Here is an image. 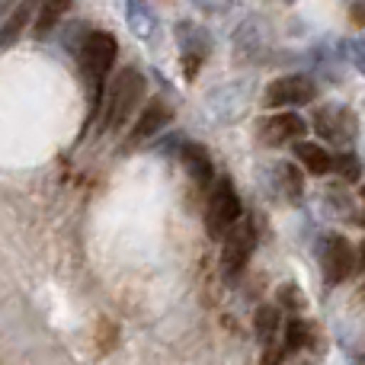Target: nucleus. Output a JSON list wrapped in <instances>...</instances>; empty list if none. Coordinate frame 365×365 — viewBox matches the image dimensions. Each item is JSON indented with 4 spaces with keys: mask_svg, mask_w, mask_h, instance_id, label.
I'll use <instances>...</instances> for the list:
<instances>
[{
    "mask_svg": "<svg viewBox=\"0 0 365 365\" xmlns=\"http://www.w3.org/2000/svg\"><path fill=\"white\" fill-rule=\"evenodd\" d=\"M145 74L138 68H122L115 74L113 87H106L103 96V132H119L135 115L138 103L145 100Z\"/></svg>",
    "mask_w": 365,
    "mask_h": 365,
    "instance_id": "obj_1",
    "label": "nucleus"
},
{
    "mask_svg": "<svg viewBox=\"0 0 365 365\" xmlns=\"http://www.w3.org/2000/svg\"><path fill=\"white\" fill-rule=\"evenodd\" d=\"M77 55H81L83 77L90 81V90H93V113H96L103 106V96H106V77L113 74V64L119 58V42L109 32H87Z\"/></svg>",
    "mask_w": 365,
    "mask_h": 365,
    "instance_id": "obj_2",
    "label": "nucleus"
},
{
    "mask_svg": "<svg viewBox=\"0 0 365 365\" xmlns=\"http://www.w3.org/2000/svg\"><path fill=\"white\" fill-rule=\"evenodd\" d=\"M240 221V195L234 189V182L227 177H221L208 192V205H205V231L212 237H225L234 225Z\"/></svg>",
    "mask_w": 365,
    "mask_h": 365,
    "instance_id": "obj_3",
    "label": "nucleus"
},
{
    "mask_svg": "<svg viewBox=\"0 0 365 365\" xmlns=\"http://www.w3.org/2000/svg\"><path fill=\"white\" fill-rule=\"evenodd\" d=\"M356 266H359L356 263V250L343 234H327V237L321 240V269L330 285L346 282L356 272Z\"/></svg>",
    "mask_w": 365,
    "mask_h": 365,
    "instance_id": "obj_4",
    "label": "nucleus"
},
{
    "mask_svg": "<svg viewBox=\"0 0 365 365\" xmlns=\"http://www.w3.org/2000/svg\"><path fill=\"white\" fill-rule=\"evenodd\" d=\"M314 128L324 141H334V145H349V141L359 135V119L349 106L340 103H327L314 113Z\"/></svg>",
    "mask_w": 365,
    "mask_h": 365,
    "instance_id": "obj_5",
    "label": "nucleus"
},
{
    "mask_svg": "<svg viewBox=\"0 0 365 365\" xmlns=\"http://www.w3.org/2000/svg\"><path fill=\"white\" fill-rule=\"evenodd\" d=\"M253 253V231L247 225H234L225 234V244H221V279L225 282H237L244 276L247 263H250Z\"/></svg>",
    "mask_w": 365,
    "mask_h": 365,
    "instance_id": "obj_6",
    "label": "nucleus"
},
{
    "mask_svg": "<svg viewBox=\"0 0 365 365\" xmlns=\"http://www.w3.org/2000/svg\"><path fill=\"white\" fill-rule=\"evenodd\" d=\"M317 96V87L311 77L304 74H289V77H279L266 87L263 93V103L269 109H279V106H304Z\"/></svg>",
    "mask_w": 365,
    "mask_h": 365,
    "instance_id": "obj_7",
    "label": "nucleus"
},
{
    "mask_svg": "<svg viewBox=\"0 0 365 365\" xmlns=\"http://www.w3.org/2000/svg\"><path fill=\"white\" fill-rule=\"evenodd\" d=\"M304 132H308V122H304L302 115L276 113V115H269V119L259 125V141H263V145H269V148H276V145H285V141L304 138Z\"/></svg>",
    "mask_w": 365,
    "mask_h": 365,
    "instance_id": "obj_8",
    "label": "nucleus"
},
{
    "mask_svg": "<svg viewBox=\"0 0 365 365\" xmlns=\"http://www.w3.org/2000/svg\"><path fill=\"white\" fill-rule=\"evenodd\" d=\"M177 36H180V48L182 58H186V77H195V68L202 64V58L208 55L212 42H208V32L195 23H180L177 26Z\"/></svg>",
    "mask_w": 365,
    "mask_h": 365,
    "instance_id": "obj_9",
    "label": "nucleus"
},
{
    "mask_svg": "<svg viewBox=\"0 0 365 365\" xmlns=\"http://www.w3.org/2000/svg\"><path fill=\"white\" fill-rule=\"evenodd\" d=\"M167 122H170V106H167L164 100H151L138 113V122H135L132 132H128V141H132V145H145V141L154 138Z\"/></svg>",
    "mask_w": 365,
    "mask_h": 365,
    "instance_id": "obj_10",
    "label": "nucleus"
},
{
    "mask_svg": "<svg viewBox=\"0 0 365 365\" xmlns=\"http://www.w3.org/2000/svg\"><path fill=\"white\" fill-rule=\"evenodd\" d=\"M180 158H182V167H186V173L192 177V182H199V189L212 186L215 164H212V158H208L205 148L195 145V141H186V145H180Z\"/></svg>",
    "mask_w": 365,
    "mask_h": 365,
    "instance_id": "obj_11",
    "label": "nucleus"
},
{
    "mask_svg": "<svg viewBox=\"0 0 365 365\" xmlns=\"http://www.w3.org/2000/svg\"><path fill=\"white\" fill-rule=\"evenodd\" d=\"M125 19H128V29L138 38H145V42H151L158 36V16H154L148 0H125Z\"/></svg>",
    "mask_w": 365,
    "mask_h": 365,
    "instance_id": "obj_12",
    "label": "nucleus"
},
{
    "mask_svg": "<svg viewBox=\"0 0 365 365\" xmlns=\"http://www.w3.org/2000/svg\"><path fill=\"white\" fill-rule=\"evenodd\" d=\"M36 10H38V0H19V6L10 13V19L0 26V48H10V45L19 42V36H23V29L32 23Z\"/></svg>",
    "mask_w": 365,
    "mask_h": 365,
    "instance_id": "obj_13",
    "label": "nucleus"
},
{
    "mask_svg": "<svg viewBox=\"0 0 365 365\" xmlns=\"http://www.w3.org/2000/svg\"><path fill=\"white\" fill-rule=\"evenodd\" d=\"M68 10H71V0H38V10H36V16H32V36L45 38L61 23Z\"/></svg>",
    "mask_w": 365,
    "mask_h": 365,
    "instance_id": "obj_14",
    "label": "nucleus"
},
{
    "mask_svg": "<svg viewBox=\"0 0 365 365\" xmlns=\"http://www.w3.org/2000/svg\"><path fill=\"white\" fill-rule=\"evenodd\" d=\"M266 48V32H263V23L257 19H247L237 32H234V51L240 58H257L259 51Z\"/></svg>",
    "mask_w": 365,
    "mask_h": 365,
    "instance_id": "obj_15",
    "label": "nucleus"
},
{
    "mask_svg": "<svg viewBox=\"0 0 365 365\" xmlns=\"http://www.w3.org/2000/svg\"><path fill=\"white\" fill-rule=\"evenodd\" d=\"M208 103H212V109L218 113L221 122H234V119H240V113H244V106H247V90H240V93L234 96V83L231 87H218Z\"/></svg>",
    "mask_w": 365,
    "mask_h": 365,
    "instance_id": "obj_16",
    "label": "nucleus"
},
{
    "mask_svg": "<svg viewBox=\"0 0 365 365\" xmlns=\"http://www.w3.org/2000/svg\"><path fill=\"white\" fill-rule=\"evenodd\" d=\"M272 173H276V186L285 192V199H289V202H302V195H304V177H302V170H298L295 164H289V160H279V164H272Z\"/></svg>",
    "mask_w": 365,
    "mask_h": 365,
    "instance_id": "obj_17",
    "label": "nucleus"
},
{
    "mask_svg": "<svg viewBox=\"0 0 365 365\" xmlns=\"http://www.w3.org/2000/svg\"><path fill=\"white\" fill-rule=\"evenodd\" d=\"M295 158L302 160V167H308V173H314V177H324L327 170H334V158H330L321 145H311V141H298Z\"/></svg>",
    "mask_w": 365,
    "mask_h": 365,
    "instance_id": "obj_18",
    "label": "nucleus"
},
{
    "mask_svg": "<svg viewBox=\"0 0 365 365\" xmlns=\"http://www.w3.org/2000/svg\"><path fill=\"white\" fill-rule=\"evenodd\" d=\"M279 324H282V314H279V304H259L257 314H253V330H257V340L263 346L276 343Z\"/></svg>",
    "mask_w": 365,
    "mask_h": 365,
    "instance_id": "obj_19",
    "label": "nucleus"
},
{
    "mask_svg": "<svg viewBox=\"0 0 365 365\" xmlns=\"http://www.w3.org/2000/svg\"><path fill=\"white\" fill-rule=\"evenodd\" d=\"M311 343V327L302 317H289L285 324V349H304Z\"/></svg>",
    "mask_w": 365,
    "mask_h": 365,
    "instance_id": "obj_20",
    "label": "nucleus"
},
{
    "mask_svg": "<svg viewBox=\"0 0 365 365\" xmlns=\"http://www.w3.org/2000/svg\"><path fill=\"white\" fill-rule=\"evenodd\" d=\"M334 170L340 173L346 182H356L362 177V164L356 154H340V158H334Z\"/></svg>",
    "mask_w": 365,
    "mask_h": 365,
    "instance_id": "obj_21",
    "label": "nucleus"
},
{
    "mask_svg": "<svg viewBox=\"0 0 365 365\" xmlns=\"http://www.w3.org/2000/svg\"><path fill=\"white\" fill-rule=\"evenodd\" d=\"M279 304H285V308H302L304 298H298L295 285H282V289H279Z\"/></svg>",
    "mask_w": 365,
    "mask_h": 365,
    "instance_id": "obj_22",
    "label": "nucleus"
},
{
    "mask_svg": "<svg viewBox=\"0 0 365 365\" xmlns=\"http://www.w3.org/2000/svg\"><path fill=\"white\" fill-rule=\"evenodd\" d=\"M346 51H349V58H353L356 68H359L362 74H365V36H362V38H353Z\"/></svg>",
    "mask_w": 365,
    "mask_h": 365,
    "instance_id": "obj_23",
    "label": "nucleus"
},
{
    "mask_svg": "<svg viewBox=\"0 0 365 365\" xmlns=\"http://www.w3.org/2000/svg\"><path fill=\"white\" fill-rule=\"evenodd\" d=\"M195 6H199L202 13H225L227 6L234 4V0H192Z\"/></svg>",
    "mask_w": 365,
    "mask_h": 365,
    "instance_id": "obj_24",
    "label": "nucleus"
},
{
    "mask_svg": "<svg viewBox=\"0 0 365 365\" xmlns=\"http://www.w3.org/2000/svg\"><path fill=\"white\" fill-rule=\"evenodd\" d=\"M282 356H285V349H276V343H269V346H266L263 362H259V365H279V362H282Z\"/></svg>",
    "mask_w": 365,
    "mask_h": 365,
    "instance_id": "obj_25",
    "label": "nucleus"
},
{
    "mask_svg": "<svg viewBox=\"0 0 365 365\" xmlns=\"http://www.w3.org/2000/svg\"><path fill=\"white\" fill-rule=\"evenodd\" d=\"M349 19H353L356 26L365 23V0H353V6H349Z\"/></svg>",
    "mask_w": 365,
    "mask_h": 365,
    "instance_id": "obj_26",
    "label": "nucleus"
},
{
    "mask_svg": "<svg viewBox=\"0 0 365 365\" xmlns=\"http://www.w3.org/2000/svg\"><path fill=\"white\" fill-rule=\"evenodd\" d=\"M356 263L365 266V240H362V250H359V257H356Z\"/></svg>",
    "mask_w": 365,
    "mask_h": 365,
    "instance_id": "obj_27",
    "label": "nucleus"
},
{
    "mask_svg": "<svg viewBox=\"0 0 365 365\" xmlns=\"http://www.w3.org/2000/svg\"><path fill=\"white\" fill-rule=\"evenodd\" d=\"M6 4H10V0H0V10H4V6H6Z\"/></svg>",
    "mask_w": 365,
    "mask_h": 365,
    "instance_id": "obj_28",
    "label": "nucleus"
},
{
    "mask_svg": "<svg viewBox=\"0 0 365 365\" xmlns=\"http://www.w3.org/2000/svg\"><path fill=\"white\" fill-rule=\"evenodd\" d=\"M362 298H365V285H362Z\"/></svg>",
    "mask_w": 365,
    "mask_h": 365,
    "instance_id": "obj_29",
    "label": "nucleus"
},
{
    "mask_svg": "<svg viewBox=\"0 0 365 365\" xmlns=\"http://www.w3.org/2000/svg\"><path fill=\"white\" fill-rule=\"evenodd\" d=\"M285 4H295V0H285Z\"/></svg>",
    "mask_w": 365,
    "mask_h": 365,
    "instance_id": "obj_30",
    "label": "nucleus"
},
{
    "mask_svg": "<svg viewBox=\"0 0 365 365\" xmlns=\"http://www.w3.org/2000/svg\"><path fill=\"white\" fill-rule=\"evenodd\" d=\"M362 195H365V189H362Z\"/></svg>",
    "mask_w": 365,
    "mask_h": 365,
    "instance_id": "obj_31",
    "label": "nucleus"
}]
</instances>
